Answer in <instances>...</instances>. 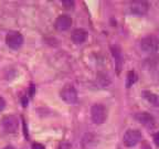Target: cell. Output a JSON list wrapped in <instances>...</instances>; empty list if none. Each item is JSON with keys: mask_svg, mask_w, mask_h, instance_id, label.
Wrapping results in <instances>:
<instances>
[{"mask_svg": "<svg viewBox=\"0 0 159 149\" xmlns=\"http://www.w3.org/2000/svg\"><path fill=\"white\" fill-rule=\"evenodd\" d=\"M91 117L94 124L101 125L106 120V108L102 104H94L91 108Z\"/></svg>", "mask_w": 159, "mask_h": 149, "instance_id": "cell-1", "label": "cell"}, {"mask_svg": "<svg viewBox=\"0 0 159 149\" xmlns=\"http://www.w3.org/2000/svg\"><path fill=\"white\" fill-rule=\"evenodd\" d=\"M140 47L147 53H154L159 49V39L156 35H147L140 41Z\"/></svg>", "mask_w": 159, "mask_h": 149, "instance_id": "cell-2", "label": "cell"}, {"mask_svg": "<svg viewBox=\"0 0 159 149\" xmlns=\"http://www.w3.org/2000/svg\"><path fill=\"white\" fill-rule=\"evenodd\" d=\"M143 139L142 133L137 129H128L124 134L123 142L127 147H134Z\"/></svg>", "mask_w": 159, "mask_h": 149, "instance_id": "cell-3", "label": "cell"}, {"mask_svg": "<svg viewBox=\"0 0 159 149\" xmlns=\"http://www.w3.org/2000/svg\"><path fill=\"white\" fill-rule=\"evenodd\" d=\"M6 43L9 47L13 50H18L23 44V37L18 31H10L6 37Z\"/></svg>", "mask_w": 159, "mask_h": 149, "instance_id": "cell-4", "label": "cell"}, {"mask_svg": "<svg viewBox=\"0 0 159 149\" xmlns=\"http://www.w3.org/2000/svg\"><path fill=\"white\" fill-rule=\"evenodd\" d=\"M61 98L67 104H75L77 102V92L72 85H66L61 91Z\"/></svg>", "mask_w": 159, "mask_h": 149, "instance_id": "cell-5", "label": "cell"}, {"mask_svg": "<svg viewBox=\"0 0 159 149\" xmlns=\"http://www.w3.org/2000/svg\"><path fill=\"white\" fill-rule=\"evenodd\" d=\"M2 126L7 133H16L19 128V120L13 115H8V116L3 117Z\"/></svg>", "mask_w": 159, "mask_h": 149, "instance_id": "cell-6", "label": "cell"}, {"mask_svg": "<svg viewBox=\"0 0 159 149\" xmlns=\"http://www.w3.org/2000/svg\"><path fill=\"white\" fill-rule=\"evenodd\" d=\"M149 5L146 1H134L130 5V12L136 16H144L148 12Z\"/></svg>", "mask_w": 159, "mask_h": 149, "instance_id": "cell-7", "label": "cell"}, {"mask_svg": "<svg viewBox=\"0 0 159 149\" xmlns=\"http://www.w3.org/2000/svg\"><path fill=\"white\" fill-rule=\"evenodd\" d=\"M135 118L137 119V122H139L142 125L148 128H152L155 126V118L148 113H138L135 115Z\"/></svg>", "mask_w": 159, "mask_h": 149, "instance_id": "cell-8", "label": "cell"}, {"mask_svg": "<svg viewBox=\"0 0 159 149\" xmlns=\"http://www.w3.org/2000/svg\"><path fill=\"white\" fill-rule=\"evenodd\" d=\"M112 50V54L114 57V62H115V66H116L117 73H120V70L123 67V53L122 50L118 45H112L111 47Z\"/></svg>", "mask_w": 159, "mask_h": 149, "instance_id": "cell-9", "label": "cell"}, {"mask_svg": "<svg viewBox=\"0 0 159 149\" xmlns=\"http://www.w3.org/2000/svg\"><path fill=\"white\" fill-rule=\"evenodd\" d=\"M72 25V19L69 16H60L55 21V28L59 31H66Z\"/></svg>", "mask_w": 159, "mask_h": 149, "instance_id": "cell-10", "label": "cell"}, {"mask_svg": "<svg viewBox=\"0 0 159 149\" xmlns=\"http://www.w3.org/2000/svg\"><path fill=\"white\" fill-rule=\"evenodd\" d=\"M72 41L75 44H82L83 42H85V40L87 38V33L85 30L83 29H76L73 31L72 33Z\"/></svg>", "mask_w": 159, "mask_h": 149, "instance_id": "cell-11", "label": "cell"}, {"mask_svg": "<svg viewBox=\"0 0 159 149\" xmlns=\"http://www.w3.org/2000/svg\"><path fill=\"white\" fill-rule=\"evenodd\" d=\"M143 96H144V98L146 99L147 102L150 103L152 105L159 106V97L156 94H154L152 92H150V91H144L143 92Z\"/></svg>", "mask_w": 159, "mask_h": 149, "instance_id": "cell-12", "label": "cell"}, {"mask_svg": "<svg viewBox=\"0 0 159 149\" xmlns=\"http://www.w3.org/2000/svg\"><path fill=\"white\" fill-rule=\"evenodd\" d=\"M97 83L101 85V87H107L111 84V79L106 73L98 72L97 73Z\"/></svg>", "mask_w": 159, "mask_h": 149, "instance_id": "cell-13", "label": "cell"}, {"mask_svg": "<svg viewBox=\"0 0 159 149\" xmlns=\"http://www.w3.org/2000/svg\"><path fill=\"white\" fill-rule=\"evenodd\" d=\"M136 79H137L136 73H135L134 71H129V72L127 73V77H126V87L127 88L133 86V84L136 82Z\"/></svg>", "mask_w": 159, "mask_h": 149, "instance_id": "cell-14", "label": "cell"}, {"mask_svg": "<svg viewBox=\"0 0 159 149\" xmlns=\"http://www.w3.org/2000/svg\"><path fill=\"white\" fill-rule=\"evenodd\" d=\"M62 3L66 9H73L74 8V1L73 0H63Z\"/></svg>", "mask_w": 159, "mask_h": 149, "instance_id": "cell-15", "label": "cell"}, {"mask_svg": "<svg viewBox=\"0 0 159 149\" xmlns=\"http://www.w3.org/2000/svg\"><path fill=\"white\" fill-rule=\"evenodd\" d=\"M71 148V146H70V144L69 142H61L60 144V146H59V149H70Z\"/></svg>", "mask_w": 159, "mask_h": 149, "instance_id": "cell-16", "label": "cell"}, {"mask_svg": "<svg viewBox=\"0 0 159 149\" xmlns=\"http://www.w3.org/2000/svg\"><path fill=\"white\" fill-rule=\"evenodd\" d=\"M5 107H6V101L2 98V97L0 96V112H1V111H3V109H5Z\"/></svg>", "mask_w": 159, "mask_h": 149, "instance_id": "cell-17", "label": "cell"}, {"mask_svg": "<svg viewBox=\"0 0 159 149\" xmlns=\"http://www.w3.org/2000/svg\"><path fill=\"white\" fill-rule=\"evenodd\" d=\"M32 149H45V148H44V146L41 144H34L32 146Z\"/></svg>", "mask_w": 159, "mask_h": 149, "instance_id": "cell-18", "label": "cell"}, {"mask_svg": "<svg viewBox=\"0 0 159 149\" xmlns=\"http://www.w3.org/2000/svg\"><path fill=\"white\" fill-rule=\"evenodd\" d=\"M154 139H155V142H156V145H157V146H159V134L155 135Z\"/></svg>", "mask_w": 159, "mask_h": 149, "instance_id": "cell-19", "label": "cell"}]
</instances>
